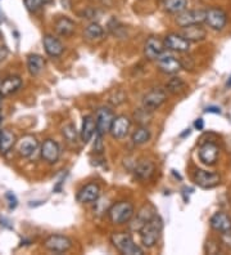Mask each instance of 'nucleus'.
Returning <instances> with one entry per match:
<instances>
[{"mask_svg": "<svg viewBox=\"0 0 231 255\" xmlns=\"http://www.w3.org/2000/svg\"><path fill=\"white\" fill-rule=\"evenodd\" d=\"M167 92L172 94H177L185 89V83L180 78H172L166 85Z\"/></svg>", "mask_w": 231, "mask_h": 255, "instance_id": "32", "label": "nucleus"}, {"mask_svg": "<svg viewBox=\"0 0 231 255\" xmlns=\"http://www.w3.org/2000/svg\"><path fill=\"white\" fill-rule=\"evenodd\" d=\"M46 250L53 253H66L72 248V240L63 235H50L43 243Z\"/></svg>", "mask_w": 231, "mask_h": 255, "instance_id": "5", "label": "nucleus"}, {"mask_svg": "<svg viewBox=\"0 0 231 255\" xmlns=\"http://www.w3.org/2000/svg\"><path fill=\"white\" fill-rule=\"evenodd\" d=\"M43 44L44 48H45V52L50 57H59L65 52L63 44L61 43L59 39L54 37L53 35H45L43 39Z\"/></svg>", "mask_w": 231, "mask_h": 255, "instance_id": "20", "label": "nucleus"}, {"mask_svg": "<svg viewBox=\"0 0 231 255\" xmlns=\"http://www.w3.org/2000/svg\"><path fill=\"white\" fill-rule=\"evenodd\" d=\"M206 112H213V114H221V110L219 107H207Z\"/></svg>", "mask_w": 231, "mask_h": 255, "instance_id": "40", "label": "nucleus"}, {"mask_svg": "<svg viewBox=\"0 0 231 255\" xmlns=\"http://www.w3.org/2000/svg\"><path fill=\"white\" fill-rule=\"evenodd\" d=\"M37 147H39V142H37L36 138L34 135H31V134H27V135H23L18 140L17 151H18L22 157H30V156L34 155Z\"/></svg>", "mask_w": 231, "mask_h": 255, "instance_id": "17", "label": "nucleus"}, {"mask_svg": "<svg viewBox=\"0 0 231 255\" xmlns=\"http://www.w3.org/2000/svg\"><path fill=\"white\" fill-rule=\"evenodd\" d=\"M0 119H1V116H0Z\"/></svg>", "mask_w": 231, "mask_h": 255, "instance_id": "44", "label": "nucleus"}, {"mask_svg": "<svg viewBox=\"0 0 231 255\" xmlns=\"http://www.w3.org/2000/svg\"><path fill=\"white\" fill-rule=\"evenodd\" d=\"M53 0H23L26 8H27L30 12H37L39 9H41L43 6L48 5L49 3H52Z\"/></svg>", "mask_w": 231, "mask_h": 255, "instance_id": "33", "label": "nucleus"}, {"mask_svg": "<svg viewBox=\"0 0 231 255\" xmlns=\"http://www.w3.org/2000/svg\"><path fill=\"white\" fill-rule=\"evenodd\" d=\"M151 139V130L147 127L139 128L133 134V142L135 144H144Z\"/></svg>", "mask_w": 231, "mask_h": 255, "instance_id": "31", "label": "nucleus"}, {"mask_svg": "<svg viewBox=\"0 0 231 255\" xmlns=\"http://www.w3.org/2000/svg\"><path fill=\"white\" fill-rule=\"evenodd\" d=\"M164 49H166V47H164L163 41L159 40L158 37L151 36L145 43L144 54L149 61H154V59L157 61V58L163 53Z\"/></svg>", "mask_w": 231, "mask_h": 255, "instance_id": "16", "label": "nucleus"}, {"mask_svg": "<svg viewBox=\"0 0 231 255\" xmlns=\"http://www.w3.org/2000/svg\"><path fill=\"white\" fill-rule=\"evenodd\" d=\"M135 208L131 202L129 201H120L117 204L112 205V208L108 210L109 219L113 224H126L134 218Z\"/></svg>", "mask_w": 231, "mask_h": 255, "instance_id": "2", "label": "nucleus"}, {"mask_svg": "<svg viewBox=\"0 0 231 255\" xmlns=\"http://www.w3.org/2000/svg\"><path fill=\"white\" fill-rule=\"evenodd\" d=\"M95 133H96L95 119L92 118L91 115L85 116V118H83L82 128H81V133H80L81 139H82L83 143H87V142H90Z\"/></svg>", "mask_w": 231, "mask_h": 255, "instance_id": "23", "label": "nucleus"}, {"mask_svg": "<svg viewBox=\"0 0 231 255\" xmlns=\"http://www.w3.org/2000/svg\"><path fill=\"white\" fill-rule=\"evenodd\" d=\"M211 227L221 235H225L231 231V218L226 213L219 212L213 215L210 221Z\"/></svg>", "mask_w": 231, "mask_h": 255, "instance_id": "19", "label": "nucleus"}, {"mask_svg": "<svg viewBox=\"0 0 231 255\" xmlns=\"http://www.w3.org/2000/svg\"><path fill=\"white\" fill-rule=\"evenodd\" d=\"M54 27H56L57 34L61 35L63 37H70L74 35L75 32V22L72 19H70L68 17H61L56 21L54 23Z\"/></svg>", "mask_w": 231, "mask_h": 255, "instance_id": "24", "label": "nucleus"}, {"mask_svg": "<svg viewBox=\"0 0 231 255\" xmlns=\"http://www.w3.org/2000/svg\"><path fill=\"white\" fill-rule=\"evenodd\" d=\"M22 87V79L19 76H8L0 81V93L3 97L15 93Z\"/></svg>", "mask_w": 231, "mask_h": 255, "instance_id": "22", "label": "nucleus"}, {"mask_svg": "<svg viewBox=\"0 0 231 255\" xmlns=\"http://www.w3.org/2000/svg\"><path fill=\"white\" fill-rule=\"evenodd\" d=\"M228 87L231 88V75L229 76V80H228Z\"/></svg>", "mask_w": 231, "mask_h": 255, "instance_id": "41", "label": "nucleus"}, {"mask_svg": "<svg viewBox=\"0 0 231 255\" xmlns=\"http://www.w3.org/2000/svg\"><path fill=\"white\" fill-rule=\"evenodd\" d=\"M130 125H131V122H130V119L127 118V116H116L109 133H111L112 137L116 138V139H122V138L126 137V134L129 133Z\"/></svg>", "mask_w": 231, "mask_h": 255, "instance_id": "15", "label": "nucleus"}, {"mask_svg": "<svg viewBox=\"0 0 231 255\" xmlns=\"http://www.w3.org/2000/svg\"><path fill=\"white\" fill-rule=\"evenodd\" d=\"M62 134L70 142H75L77 138V130L74 124H66L63 129H62Z\"/></svg>", "mask_w": 231, "mask_h": 255, "instance_id": "34", "label": "nucleus"}, {"mask_svg": "<svg viewBox=\"0 0 231 255\" xmlns=\"http://www.w3.org/2000/svg\"><path fill=\"white\" fill-rule=\"evenodd\" d=\"M157 215V210L152 204H145L140 210L138 212L136 217L134 219H131V223H130V228L131 231H139L142 230V227L145 223H148L152 218H154Z\"/></svg>", "mask_w": 231, "mask_h": 255, "instance_id": "8", "label": "nucleus"}, {"mask_svg": "<svg viewBox=\"0 0 231 255\" xmlns=\"http://www.w3.org/2000/svg\"><path fill=\"white\" fill-rule=\"evenodd\" d=\"M1 100H3V94L0 93V102H1Z\"/></svg>", "mask_w": 231, "mask_h": 255, "instance_id": "42", "label": "nucleus"}, {"mask_svg": "<svg viewBox=\"0 0 231 255\" xmlns=\"http://www.w3.org/2000/svg\"><path fill=\"white\" fill-rule=\"evenodd\" d=\"M61 156V147L56 140L46 139L41 146V157L49 164H56Z\"/></svg>", "mask_w": 231, "mask_h": 255, "instance_id": "14", "label": "nucleus"}, {"mask_svg": "<svg viewBox=\"0 0 231 255\" xmlns=\"http://www.w3.org/2000/svg\"><path fill=\"white\" fill-rule=\"evenodd\" d=\"M167 101V92L164 89H160V88H154L152 89L149 93H147L144 96V100H143V106L145 109L154 111L157 110L158 107H160Z\"/></svg>", "mask_w": 231, "mask_h": 255, "instance_id": "10", "label": "nucleus"}, {"mask_svg": "<svg viewBox=\"0 0 231 255\" xmlns=\"http://www.w3.org/2000/svg\"><path fill=\"white\" fill-rule=\"evenodd\" d=\"M5 197H6V200H8V206H9V210H13V209L17 208V205H18V200H17V197H15L14 193L6 192Z\"/></svg>", "mask_w": 231, "mask_h": 255, "instance_id": "35", "label": "nucleus"}, {"mask_svg": "<svg viewBox=\"0 0 231 255\" xmlns=\"http://www.w3.org/2000/svg\"><path fill=\"white\" fill-rule=\"evenodd\" d=\"M99 197H100V187L95 183H89L83 186L77 193V200L82 204L98 201Z\"/></svg>", "mask_w": 231, "mask_h": 255, "instance_id": "18", "label": "nucleus"}, {"mask_svg": "<svg viewBox=\"0 0 231 255\" xmlns=\"http://www.w3.org/2000/svg\"><path fill=\"white\" fill-rule=\"evenodd\" d=\"M194 182L197 186H199L203 190H211L221 183V177L219 173H212V171L197 170L194 173Z\"/></svg>", "mask_w": 231, "mask_h": 255, "instance_id": "7", "label": "nucleus"}, {"mask_svg": "<svg viewBox=\"0 0 231 255\" xmlns=\"http://www.w3.org/2000/svg\"><path fill=\"white\" fill-rule=\"evenodd\" d=\"M162 230H163V222L158 215L152 218L148 223H145L142 230L139 231L143 246L147 249H151V248H154L157 245Z\"/></svg>", "mask_w": 231, "mask_h": 255, "instance_id": "1", "label": "nucleus"}, {"mask_svg": "<svg viewBox=\"0 0 231 255\" xmlns=\"http://www.w3.org/2000/svg\"><path fill=\"white\" fill-rule=\"evenodd\" d=\"M164 47L169 50H175L179 53H185L190 49V41L186 40L182 35L180 34H168L164 37Z\"/></svg>", "mask_w": 231, "mask_h": 255, "instance_id": "12", "label": "nucleus"}, {"mask_svg": "<svg viewBox=\"0 0 231 255\" xmlns=\"http://www.w3.org/2000/svg\"><path fill=\"white\" fill-rule=\"evenodd\" d=\"M157 63H158V67H159L160 71L164 72V74H168V75L177 74V72L181 71V69H182L181 61H179L177 58H175L172 54L166 53V52H163V53L158 57Z\"/></svg>", "mask_w": 231, "mask_h": 255, "instance_id": "9", "label": "nucleus"}, {"mask_svg": "<svg viewBox=\"0 0 231 255\" xmlns=\"http://www.w3.org/2000/svg\"><path fill=\"white\" fill-rule=\"evenodd\" d=\"M188 6V0H166L164 1V10L171 14H179L184 12Z\"/></svg>", "mask_w": 231, "mask_h": 255, "instance_id": "28", "label": "nucleus"}, {"mask_svg": "<svg viewBox=\"0 0 231 255\" xmlns=\"http://www.w3.org/2000/svg\"><path fill=\"white\" fill-rule=\"evenodd\" d=\"M0 22H1V16H0Z\"/></svg>", "mask_w": 231, "mask_h": 255, "instance_id": "43", "label": "nucleus"}, {"mask_svg": "<svg viewBox=\"0 0 231 255\" xmlns=\"http://www.w3.org/2000/svg\"><path fill=\"white\" fill-rule=\"evenodd\" d=\"M154 173V164L151 161H142L139 162L135 168V174L138 175L139 179L142 181H148Z\"/></svg>", "mask_w": 231, "mask_h": 255, "instance_id": "27", "label": "nucleus"}, {"mask_svg": "<svg viewBox=\"0 0 231 255\" xmlns=\"http://www.w3.org/2000/svg\"><path fill=\"white\" fill-rule=\"evenodd\" d=\"M45 67V59L40 54H28L27 57V70L31 76H37L43 72Z\"/></svg>", "mask_w": 231, "mask_h": 255, "instance_id": "25", "label": "nucleus"}, {"mask_svg": "<svg viewBox=\"0 0 231 255\" xmlns=\"http://www.w3.org/2000/svg\"><path fill=\"white\" fill-rule=\"evenodd\" d=\"M85 37L87 40H98V39H102L103 35H104V30L99 23L96 22H92L85 28V32H83Z\"/></svg>", "mask_w": 231, "mask_h": 255, "instance_id": "29", "label": "nucleus"}, {"mask_svg": "<svg viewBox=\"0 0 231 255\" xmlns=\"http://www.w3.org/2000/svg\"><path fill=\"white\" fill-rule=\"evenodd\" d=\"M182 36L189 41H200L203 40L207 36L206 28L202 26V23H197V25H190L186 27H182L181 34Z\"/></svg>", "mask_w": 231, "mask_h": 255, "instance_id": "21", "label": "nucleus"}, {"mask_svg": "<svg viewBox=\"0 0 231 255\" xmlns=\"http://www.w3.org/2000/svg\"><path fill=\"white\" fill-rule=\"evenodd\" d=\"M15 143V137L12 131L3 129L0 130V153L9 152Z\"/></svg>", "mask_w": 231, "mask_h": 255, "instance_id": "26", "label": "nucleus"}, {"mask_svg": "<svg viewBox=\"0 0 231 255\" xmlns=\"http://www.w3.org/2000/svg\"><path fill=\"white\" fill-rule=\"evenodd\" d=\"M152 112H153V111H151V110H148V109H145V107L138 110V111L134 114L135 122L138 123L139 125L145 127V125L148 124V123H151L152 118H153V114H152Z\"/></svg>", "mask_w": 231, "mask_h": 255, "instance_id": "30", "label": "nucleus"}, {"mask_svg": "<svg viewBox=\"0 0 231 255\" xmlns=\"http://www.w3.org/2000/svg\"><path fill=\"white\" fill-rule=\"evenodd\" d=\"M206 19V10H186L179 13L176 23L180 27H186L190 25H197V23H203Z\"/></svg>", "mask_w": 231, "mask_h": 255, "instance_id": "11", "label": "nucleus"}, {"mask_svg": "<svg viewBox=\"0 0 231 255\" xmlns=\"http://www.w3.org/2000/svg\"><path fill=\"white\" fill-rule=\"evenodd\" d=\"M194 127H195V129H198V130H203V128H204L203 119H198L197 122L194 123Z\"/></svg>", "mask_w": 231, "mask_h": 255, "instance_id": "39", "label": "nucleus"}, {"mask_svg": "<svg viewBox=\"0 0 231 255\" xmlns=\"http://www.w3.org/2000/svg\"><path fill=\"white\" fill-rule=\"evenodd\" d=\"M222 241H224V244H225L228 248H230L231 249V231L230 232H228V234L222 235Z\"/></svg>", "mask_w": 231, "mask_h": 255, "instance_id": "37", "label": "nucleus"}, {"mask_svg": "<svg viewBox=\"0 0 231 255\" xmlns=\"http://www.w3.org/2000/svg\"><path fill=\"white\" fill-rule=\"evenodd\" d=\"M114 118H116V116H114L113 111L108 109V107H102V109H99L98 111H96V116H95L96 133L102 134V135L109 133L112 124H113Z\"/></svg>", "mask_w": 231, "mask_h": 255, "instance_id": "6", "label": "nucleus"}, {"mask_svg": "<svg viewBox=\"0 0 231 255\" xmlns=\"http://www.w3.org/2000/svg\"><path fill=\"white\" fill-rule=\"evenodd\" d=\"M6 56H8V49H6V47H0V63L6 58Z\"/></svg>", "mask_w": 231, "mask_h": 255, "instance_id": "38", "label": "nucleus"}, {"mask_svg": "<svg viewBox=\"0 0 231 255\" xmlns=\"http://www.w3.org/2000/svg\"><path fill=\"white\" fill-rule=\"evenodd\" d=\"M102 134L96 133V139L95 143H94V149H95V152H103V149H104V146H103V140H102Z\"/></svg>", "mask_w": 231, "mask_h": 255, "instance_id": "36", "label": "nucleus"}, {"mask_svg": "<svg viewBox=\"0 0 231 255\" xmlns=\"http://www.w3.org/2000/svg\"><path fill=\"white\" fill-rule=\"evenodd\" d=\"M111 241L113 246L120 253L125 255H143L144 250L139 245H136L133 237L129 234H123V232H117L113 234L111 237Z\"/></svg>", "mask_w": 231, "mask_h": 255, "instance_id": "3", "label": "nucleus"}, {"mask_svg": "<svg viewBox=\"0 0 231 255\" xmlns=\"http://www.w3.org/2000/svg\"><path fill=\"white\" fill-rule=\"evenodd\" d=\"M199 160L206 165H215L220 155V148L217 144L212 142H207L199 148Z\"/></svg>", "mask_w": 231, "mask_h": 255, "instance_id": "13", "label": "nucleus"}, {"mask_svg": "<svg viewBox=\"0 0 231 255\" xmlns=\"http://www.w3.org/2000/svg\"><path fill=\"white\" fill-rule=\"evenodd\" d=\"M204 22L212 30L221 31V30L225 28L226 23H228V14L221 8L213 6V8H210L208 10H206V19H204Z\"/></svg>", "mask_w": 231, "mask_h": 255, "instance_id": "4", "label": "nucleus"}]
</instances>
